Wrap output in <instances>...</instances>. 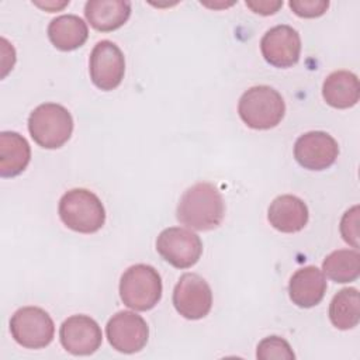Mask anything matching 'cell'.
<instances>
[{
    "label": "cell",
    "instance_id": "obj_4",
    "mask_svg": "<svg viewBox=\"0 0 360 360\" xmlns=\"http://www.w3.org/2000/svg\"><path fill=\"white\" fill-rule=\"evenodd\" d=\"M28 131L41 148L58 149L69 141L73 132V118L63 105L44 103L31 111Z\"/></svg>",
    "mask_w": 360,
    "mask_h": 360
},
{
    "label": "cell",
    "instance_id": "obj_25",
    "mask_svg": "<svg viewBox=\"0 0 360 360\" xmlns=\"http://www.w3.org/2000/svg\"><path fill=\"white\" fill-rule=\"evenodd\" d=\"M245 4L256 14L271 15L278 11V8L283 6V1H280V0H248Z\"/></svg>",
    "mask_w": 360,
    "mask_h": 360
},
{
    "label": "cell",
    "instance_id": "obj_21",
    "mask_svg": "<svg viewBox=\"0 0 360 360\" xmlns=\"http://www.w3.org/2000/svg\"><path fill=\"white\" fill-rule=\"evenodd\" d=\"M322 270L335 283L354 281L360 274V253L357 249L333 250L325 257Z\"/></svg>",
    "mask_w": 360,
    "mask_h": 360
},
{
    "label": "cell",
    "instance_id": "obj_19",
    "mask_svg": "<svg viewBox=\"0 0 360 360\" xmlns=\"http://www.w3.org/2000/svg\"><path fill=\"white\" fill-rule=\"evenodd\" d=\"M87 24L75 14L58 15L48 25V38L59 51H75L87 41Z\"/></svg>",
    "mask_w": 360,
    "mask_h": 360
},
{
    "label": "cell",
    "instance_id": "obj_26",
    "mask_svg": "<svg viewBox=\"0 0 360 360\" xmlns=\"http://www.w3.org/2000/svg\"><path fill=\"white\" fill-rule=\"evenodd\" d=\"M37 6H39V7H42V8H45V10H49V13H52V11H56V10H59V8H62V7H65L66 4H69V1H62L60 4H58V3H46L45 1V4H42V3H35Z\"/></svg>",
    "mask_w": 360,
    "mask_h": 360
},
{
    "label": "cell",
    "instance_id": "obj_11",
    "mask_svg": "<svg viewBox=\"0 0 360 360\" xmlns=\"http://www.w3.org/2000/svg\"><path fill=\"white\" fill-rule=\"evenodd\" d=\"M339 155L336 139L323 131H309L298 136L294 145V158L300 166L321 172L330 167Z\"/></svg>",
    "mask_w": 360,
    "mask_h": 360
},
{
    "label": "cell",
    "instance_id": "obj_3",
    "mask_svg": "<svg viewBox=\"0 0 360 360\" xmlns=\"http://www.w3.org/2000/svg\"><path fill=\"white\" fill-rule=\"evenodd\" d=\"M285 112L281 94L266 84L248 89L239 98L238 114L252 129H270L277 127Z\"/></svg>",
    "mask_w": 360,
    "mask_h": 360
},
{
    "label": "cell",
    "instance_id": "obj_17",
    "mask_svg": "<svg viewBox=\"0 0 360 360\" xmlns=\"http://www.w3.org/2000/svg\"><path fill=\"white\" fill-rule=\"evenodd\" d=\"M322 97L333 108L345 110L356 105L360 98L357 76L349 70L332 72L323 80Z\"/></svg>",
    "mask_w": 360,
    "mask_h": 360
},
{
    "label": "cell",
    "instance_id": "obj_8",
    "mask_svg": "<svg viewBox=\"0 0 360 360\" xmlns=\"http://www.w3.org/2000/svg\"><path fill=\"white\" fill-rule=\"evenodd\" d=\"M173 305L186 319H201L211 311L212 291L208 283L195 273H184L173 290Z\"/></svg>",
    "mask_w": 360,
    "mask_h": 360
},
{
    "label": "cell",
    "instance_id": "obj_9",
    "mask_svg": "<svg viewBox=\"0 0 360 360\" xmlns=\"http://www.w3.org/2000/svg\"><path fill=\"white\" fill-rule=\"evenodd\" d=\"M90 79L96 87L104 91L114 90L124 79L125 59L122 51L111 41H98L89 59Z\"/></svg>",
    "mask_w": 360,
    "mask_h": 360
},
{
    "label": "cell",
    "instance_id": "obj_13",
    "mask_svg": "<svg viewBox=\"0 0 360 360\" xmlns=\"http://www.w3.org/2000/svg\"><path fill=\"white\" fill-rule=\"evenodd\" d=\"M59 339L66 352L75 356L93 354L103 342L98 323L87 315H72L59 329Z\"/></svg>",
    "mask_w": 360,
    "mask_h": 360
},
{
    "label": "cell",
    "instance_id": "obj_18",
    "mask_svg": "<svg viewBox=\"0 0 360 360\" xmlns=\"http://www.w3.org/2000/svg\"><path fill=\"white\" fill-rule=\"evenodd\" d=\"M31 159L27 139L14 131L0 134V176L14 177L25 170Z\"/></svg>",
    "mask_w": 360,
    "mask_h": 360
},
{
    "label": "cell",
    "instance_id": "obj_20",
    "mask_svg": "<svg viewBox=\"0 0 360 360\" xmlns=\"http://www.w3.org/2000/svg\"><path fill=\"white\" fill-rule=\"evenodd\" d=\"M329 319L340 330L353 329L360 321L359 291L354 287H346L338 291L329 304Z\"/></svg>",
    "mask_w": 360,
    "mask_h": 360
},
{
    "label": "cell",
    "instance_id": "obj_1",
    "mask_svg": "<svg viewBox=\"0 0 360 360\" xmlns=\"http://www.w3.org/2000/svg\"><path fill=\"white\" fill-rule=\"evenodd\" d=\"M225 202L219 190L207 181L195 183L188 187L176 210L180 224L195 231H210L222 222Z\"/></svg>",
    "mask_w": 360,
    "mask_h": 360
},
{
    "label": "cell",
    "instance_id": "obj_10",
    "mask_svg": "<svg viewBox=\"0 0 360 360\" xmlns=\"http://www.w3.org/2000/svg\"><path fill=\"white\" fill-rule=\"evenodd\" d=\"M105 333L112 349L132 354L146 346L149 328L141 315L132 311H120L108 319Z\"/></svg>",
    "mask_w": 360,
    "mask_h": 360
},
{
    "label": "cell",
    "instance_id": "obj_14",
    "mask_svg": "<svg viewBox=\"0 0 360 360\" xmlns=\"http://www.w3.org/2000/svg\"><path fill=\"white\" fill-rule=\"evenodd\" d=\"M326 292V280L316 266L298 269L290 278L288 295L292 304L300 308L318 305Z\"/></svg>",
    "mask_w": 360,
    "mask_h": 360
},
{
    "label": "cell",
    "instance_id": "obj_2",
    "mask_svg": "<svg viewBox=\"0 0 360 360\" xmlns=\"http://www.w3.org/2000/svg\"><path fill=\"white\" fill-rule=\"evenodd\" d=\"M58 212L60 221L79 233H94L105 222V210L101 200L86 188L66 191L59 200Z\"/></svg>",
    "mask_w": 360,
    "mask_h": 360
},
{
    "label": "cell",
    "instance_id": "obj_22",
    "mask_svg": "<svg viewBox=\"0 0 360 360\" xmlns=\"http://www.w3.org/2000/svg\"><path fill=\"white\" fill-rule=\"evenodd\" d=\"M256 357L260 360H271V359L292 360L295 359V354L285 339L271 335L259 342Z\"/></svg>",
    "mask_w": 360,
    "mask_h": 360
},
{
    "label": "cell",
    "instance_id": "obj_24",
    "mask_svg": "<svg viewBox=\"0 0 360 360\" xmlns=\"http://www.w3.org/2000/svg\"><path fill=\"white\" fill-rule=\"evenodd\" d=\"M292 13L302 18H316L326 13L328 0H291L288 3Z\"/></svg>",
    "mask_w": 360,
    "mask_h": 360
},
{
    "label": "cell",
    "instance_id": "obj_23",
    "mask_svg": "<svg viewBox=\"0 0 360 360\" xmlns=\"http://www.w3.org/2000/svg\"><path fill=\"white\" fill-rule=\"evenodd\" d=\"M340 233L346 243L359 248V205L349 208L340 219Z\"/></svg>",
    "mask_w": 360,
    "mask_h": 360
},
{
    "label": "cell",
    "instance_id": "obj_16",
    "mask_svg": "<svg viewBox=\"0 0 360 360\" xmlns=\"http://www.w3.org/2000/svg\"><path fill=\"white\" fill-rule=\"evenodd\" d=\"M84 15L94 30L110 32L128 21L131 3L125 0H89L84 4Z\"/></svg>",
    "mask_w": 360,
    "mask_h": 360
},
{
    "label": "cell",
    "instance_id": "obj_15",
    "mask_svg": "<svg viewBox=\"0 0 360 360\" xmlns=\"http://www.w3.org/2000/svg\"><path fill=\"white\" fill-rule=\"evenodd\" d=\"M308 207L297 195L283 194L276 197L267 211L270 225L284 233H294L304 229L308 222Z\"/></svg>",
    "mask_w": 360,
    "mask_h": 360
},
{
    "label": "cell",
    "instance_id": "obj_6",
    "mask_svg": "<svg viewBox=\"0 0 360 360\" xmlns=\"http://www.w3.org/2000/svg\"><path fill=\"white\" fill-rule=\"evenodd\" d=\"M13 339L27 349H42L48 346L55 335L51 315L39 307H22L10 319Z\"/></svg>",
    "mask_w": 360,
    "mask_h": 360
},
{
    "label": "cell",
    "instance_id": "obj_7",
    "mask_svg": "<svg viewBox=\"0 0 360 360\" xmlns=\"http://www.w3.org/2000/svg\"><path fill=\"white\" fill-rule=\"evenodd\" d=\"M156 250L173 267L188 269L200 260L202 242L197 233L186 228L170 226L159 233Z\"/></svg>",
    "mask_w": 360,
    "mask_h": 360
},
{
    "label": "cell",
    "instance_id": "obj_12",
    "mask_svg": "<svg viewBox=\"0 0 360 360\" xmlns=\"http://www.w3.org/2000/svg\"><path fill=\"white\" fill-rule=\"evenodd\" d=\"M260 51L267 63L274 68H291L300 59L301 38L295 28L280 24L266 31Z\"/></svg>",
    "mask_w": 360,
    "mask_h": 360
},
{
    "label": "cell",
    "instance_id": "obj_5",
    "mask_svg": "<svg viewBox=\"0 0 360 360\" xmlns=\"http://www.w3.org/2000/svg\"><path fill=\"white\" fill-rule=\"evenodd\" d=\"M120 297L131 309H152L162 297V278L158 270L143 263L128 267L120 280Z\"/></svg>",
    "mask_w": 360,
    "mask_h": 360
}]
</instances>
